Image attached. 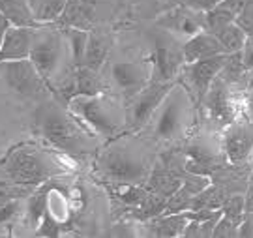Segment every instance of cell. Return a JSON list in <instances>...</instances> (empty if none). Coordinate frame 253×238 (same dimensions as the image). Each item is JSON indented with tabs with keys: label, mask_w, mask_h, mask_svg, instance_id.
<instances>
[{
	"label": "cell",
	"mask_w": 253,
	"mask_h": 238,
	"mask_svg": "<svg viewBox=\"0 0 253 238\" xmlns=\"http://www.w3.org/2000/svg\"><path fill=\"white\" fill-rule=\"evenodd\" d=\"M96 173L109 184H145L150 167L143 143L133 139V133L107 141L96 159Z\"/></svg>",
	"instance_id": "obj_1"
},
{
	"label": "cell",
	"mask_w": 253,
	"mask_h": 238,
	"mask_svg": "<svg viewBox=\"0 0 253 238\" xmlns=\"http://www.w3.org/2000/svg\"><path fill=\"white\" fill-rule=\"evenodd\" d=\"M38 133L56 150L73 158L88 156L96 148V139L79 120L56 103H43L36 111Z\"/></svg>",
	"instance_id": "obj_2"
},
{
	"label": "cell",
	"mask_w": 253,
	"mask_h": 238,
	"mask_svg": "<svg viewBox=\"0 0 253 238\" xmlns=\"http://www.w3.org/2000/svg\"><path fill=\"white\" fill-rule=\"evenodd\" d=\"M68 111L90 131L94 137H118L126 129V105L118 96L101 92L96 96H73Z\"/></svg>",
	"instance_id": "obj_3"
},
{
	"label": "cell",
	"mask_w": 253,
	"mask_h": 238,
	"mask_svg": "<svg viewBox=\"0 0 253 238\" xmlns=\"http://www.w3.org/2000/svg\"><path fill=\"white\" fill-rule=\"evenodd\" d=\"M2 169L11 184L38 186L64 173V165L51 150L38 145H19L2 158Z\"/></svg>",
	"instance_id": "obj_4"
},
{
	"label": "cell",
	"mask_w": 253,
	"mask_h": 238,
	"mask_svg": "<svg viewBox=\"0 0 253 238\" xmlns=\"http://www.w3.org/2000/svg\"><path fill=\"white\" fill-rule=\"evenodd\" d=\"M195 109L197 107L188 90L180 82H174L145 129H148L150 137L156 141L180 139L190 131V126L193 124V117H195Z\"/></svg>",
	"instance_id": "obj_5"
},
{
	"label": "cell",
	"mask_w": 253,
	"mask_h": 238,
	"mask_svg": "<svg viewBox=\"0 0 253 238\" xmlns=\"http://www.w3.org/2000/svg\"><path fill=\"white\" fill-rule=\"evenodd\" d=\"M66 49H68V45H66L64 36L58 34L56 30H51L49 25H43V27L34 30L28 60L34 64L38 74L43 77L49 90L62 77H66L70 72H73V68L66 70V66H64Z\"/></svg>",
	"instance_id": "obj_6"
},
{
	"label": "cell",
	"mask_w": 253,
	"mask_h": 238,
	"mask_svg": "<svg viewBox=\"0 0 253 238\" xmlns=\"http://www.w3.org/2000/svg\"><path fill=\"white\" fill-rule=\"evenodd\" d=\"M0 77L8 84L9 90L17 92L23 98L34 101H47L51 96L47 82L38 74V70L28 58L0 62Z\"/></svg>",
	"instance_id": "obj_7"
},
{
	"label": "cell",
	"mask_w": 253,
	"mask_h": 238,
	"mask_svg": "<svg viewBox=\"0 0 253 238\" xmlns=\"http://www.w3.org/2000/svg\"><path fill=\"white\" fill-rule=\"evenodd\" d=\"M174 82H154L150 81L141 92L127 100L126 105V129L124 133H139L146 128L152 115L160 107L167 92Z\"/></svg>",
	"instance_id": "obj_8"
},
{
	"label": "cell",
	"mask_w": 253,
	"mask_h": 238,
	"mask_svg": "<svg viewBox=\"0 0 253 238\" xmlns=\"http://www.w3.org/2000/svg\"><path fill=\"white\" fill-rule=\"evenodd\" d=\"M201 105L205 107L207 120L217 129L227 128L238 117V101L235 98V86H231L219 75L210 84Z\"/></svg>",
	"instance_id": "obj_9"
},
{
	"label": "cell",
	"mask_w": 253,
	"mask_h": 238,
	"mask_svg": "<svg viewBox=\"0 0 253 238\" xmlns=\"http://www.w3.org/2000/svg\"><path fill=\"white\" fill-rule=\"evenodd\" d=\"M227 56L229 55L208 56V58H203V60H197V62H190V64L182 66L180 84L188 90V94H190L193 103H195V107H201L203 98L207 96L210 84L214 82V79L223 70Z\"/></svg>",
	"instance_id": "obj_10"
},
{
	"label": "cell",
	"mask_w": 253,
	"mask_h": 238,
	"mask_svg": "<svg viewBox=\"0 0 253 238\" xmlns=\"http://www.w3.org/2000/svg\"><path fill=\"white\" fill-rule=\"evenodd\" d=\"M152 79V62L135 60V62H115L109 68V81L120 98L129 100L141 92Z\"/></svg>",
	"instance_id": "obj_11"
},
{
	"label": "cell",
	"mask_w": 253,
	"mask_h": 238,
	"mask_svg": "<svg viewBox=\"0 0 253 238\" xmlns=\"http://www.w3.org/2000/svg\"><path fill=\"white\" fill-rule=\"evenodd\" d=\"M152 79L154 82H174V79L180 75L184 66V55L182 47L172 40L171 36H158L154 41L152 53Z\"/></svg>",
	"instance_id": "obj_12"
},
{
	"label": "cell",
	"mask_w": 253,
	"mask_h": 238,
	"mask_svg": "<svg viewBox=\"0 0 253 238\" xmlns=\"http://www.w3.org/2000/svg\"><path fill=\"white\" fill-rule=\"evenodd\" d=\"M221 152L231 165H242L250 159L253 150V122L235 120L221 129Z\"/></svg>",
	"instance_id": "obj_13"
},
{
	"label": "cell",
	"mask_w": 253,
	"mask_h": 238,
	"mask_svg": "<svg viewBox=\"0 0 253 238\" xmlns=\"http://www.w3.org/2000/svg\"><path fill=\"white\" fill-rule=\"evenodd\" d=\"M158 25L172 34L191 38L201 30H205V17L199 11H193L186 6H178V8L169 9L167 13H163L162 17L158 19Z\"/></svg>",
	"instance_id": "obj_14"
},
{
	"label": "cell",
	"mask_w": 253,
	"mask_h": 238,
	"mask_svg": "<svg viewBox=\"0 0 253 238\" xmlns=\"http://www.w3.org/2000/svg\"><path fill=\"white\" fill-rule=\"evenodd\" d=\"M36 28L9 27L0 41V62L6 60H25L30 55L32 38Z\"/></svg>",
	"instance_id": "obj_15"
},
{
	"label": "cell",
	"mask_w": 253,
	"mask_h": 238,
	"mask_svg": "<svg viewBox=\"0 0 253 238\" xmlns=\"http://www.w3.org/2000/svg\"><path fill=\"white\" fill-rule=\"evenodd\" d=\"M182 55H184V64H190V62L208 58V56L225 55V53L214 34L201 30L195 36L188 38V41L182 45Z\"/></svg>",
	"instance_id": "obj_16"
},
{
	"label": "cell",
	"mask_w": 253,
	"mask_h": 238,
	"mask_svg": "<svg viewBox=\"0 0 253 238\" xmlns=\"http://www.w3.org/2000/svg\"><path fill=\"white\" fill-rule=\"evenodd\" d=\"M191 220V212H176V214H160L152 220H148L146 227L152 237L176 238L182 237V231Z\"/></svg>",
	"instance_id": "obj_17"
},
{
	"label": "cell",
	"mask_w": 253,
	"mask_h": 238,
	"mask_svg": "<svg viewBox=\"0 0 253 238\" xmlns=\"http://www.w3.org/2000/svg\"><path fill=\"white\" fill-rule=\"evenodd\" d=\"M182 176L178 173L171 171L169 167H162V165H156L148 178H146V190L163 197H169L172 193L180 188Z\"/></svg>",
	"instance_id": "obj_18"
},
{
	"label": "cell",
	"mask_w": 253,
	"mask_h": 238,
	"mask_svg": "<svg viewBox=\"0 0 253 238\" xmlns=\"http://www.w3.org/2000/svg\"><path fill=\"white\" fill-rule=\"evenodd\" d=\"M109 49H111V38L100 34V32H88V41H86L84 58H83L81 66H86L94 72H100L107 60Z\"/></svg>",
	"instance_id": "obj_19"
},
{
	"label": "cell",
	"mask_w": 253,
	"mask_h": 238,
	"mask_svg": "<svg viewBox=\"0 0 253 238\" xmlns=\"http://www.w3.org/2000/svg\"><path fill=\"white\" fill-rule=\"evenodd\" d=\"M0 11L4 13V17L8 19L11 27H43L34 19L27 0H0Z\"/></svg>",
	"instance_id": "obj_20"
},
{
	"label": "cell",
	"mask_w": 253,
	"mask_h": 238,
	"mask_svg": "<svg viewBox=\"0 0 253 238\" xmlns=\"http://www.w3.org/2000/svg\"><path fill=\"white\" fill-rule=\"evenodd\" d=\"M103 81L100 72L86 66H75V96H96L103 92Z\"/></svg>",
	"instance_id": "obj_21"
},
{
	"label": "cell",
	"mask_w": 253,
	"mask_h": 238,
	"mask_svg": "<svg viewBox=\"0 0 253 238\" xmlns=\"http://www.w3.org/2000/svg\"><path fill=\"white\" fill-rule=\"evenodd\" d=\"M30 11L40 25H51L60 19L68 0H27Z\"/></svg>",
	"instance_id": "obj_22"
},
{
	"label": "cell",
	"mask_w": 253,
	"mask_h": 238,
	"mask_svg": "<svg viewBox=\"0 0 253 238\" xmlns=\"http://www.w3.org/2000/svg\"><path fill=\"white\" fill-rule=\"evenodd\" d=\"M214 36H216L217 41L221 43V47H223V53H225V55L238 53V51L244 47L246 40H248L246 32L238 27V25H236L235 21H233V23H229V25H225V27H221L216 34H214Z\"/></svg>",
	"instance_id": "obj_23"
},
{
	"label": "cell",
	"mask_w": 253,
	"mask_h": 238,
	"mask_svg": "<svg viewBox=\"0 0 253 238\" xmlns=\"http://www.w3.org/2000/svg\"><path fill=\"white\" fill-rule=\"evenodd\" d=\"M64 40H66V45L72 56V64L75 66L83 64V58H84V49H86V41H88V30L77 27H68V30L64 32Z\"/></svg>",
	"instance_id": "obj_24"
},
{
	"label": "cell",
	"mask_w": 253,
	"mask_h": 238,
	"mask_svg": "<svg viewBox=\"0 0 253 238\" xmlns=\"http://www.w3.org/2000/svg\"><path fill=\"white\" fill-rule=\"evenodd\" d=\"M47 195L49 192L47 190H42L38 192L36 195L28 197L27 201V221H30L32 227H36L42 223L43 216H45V202H47Z\"/></svg>",
	"instance_id": "obj_25"
},
{
	"label": "cell",
	"mask_w": 253,
	"mask_h": 238,
	"mask_svg": "<svg viewBox=\"0 0 253 238\" xmlns=\"http://www.w3.org/2000/svg\"><path fill=\"white\" fill-rule=\"evenodd\" d=\"M221 214L231 218L236 223H240L242 218H244V195H240V193L229 195L225 202L221 204Z\"/></svg>",
	"instance_id": "obj_26"
},
{
	"label": "cell",
	"mask_w": 253,
	"mask_h": 238,
	"mask_svg": "<svg viewBox=\"0 0 253 238\" xmlns=\"http://www.w3.org/2000/svg\"><path fill=\"white\" fill-rule=\"evenodd\" d=\"M21 212H23V201H21V197L6 201L0 206V227L9 225L11 221H15L21 216Z\"/></svg>",
	"instance_id": "obj_27"
},
{
	"label": "cell",
	"mask_w": 253,
	"mask_h": 238,
	"mask_svg": "<svg viewBox=\"0 0 253 238\" xmlns=\"http://www.w3.org/2000/svg\"><path fill=\"white\" fill-rule=\"evenodd\" d=\"M238 225L240 223H236L233 221L231 218H227V216H219V220L216 221V225H214V231H212V237L214 238H235L238 235Z\"/></svg>",
	"instance_id": "obj_28"
},
{
	"label": "cell",
	"mask_w": 253,
	"mask_h": 238,
	"mask_svg": "<svg viewBox=\"0 0 253 238\" xmlns=\"http://www.w3.org/2000/svg\"><path fill=\"white\" fill-rule=\"evenodd\" d=\"M235 23L244 30L246 36L253 38V0H250L242 8V11L236 15Z\"/></svg>",
	"instance_id": "obj_29"
},
{
	"label": "cell",
	"mask_w": 253,
	"mask_h": 238,
	"mask_svg": "<svg viewBox=\"0 0 253 238\" xmlns=\"http://www.w3.org/2000/svg\"><path fill=\"white\" fill-rule=\"evenodd\" d=\"M180 6L193 9V11H199V13H207L212 8H216L221 0H176Z\"/></svg>",
	"instance_id": "obj_30"
},
{
	"label": "cell",
	"mask_w": 253,
	"mask_h": 238,
	"mask_svg": "<svg viewBox=\"0 0 253 238\" xmlns=\"http://www.w3.org/2000/svg\"><path fill=\"white\" fill-rule=\"evenodd\" d=\"M27 193H28L27 190H25V188H21V186H17V184H13V186L0 184V206H2L6 201H9V199H15V197H25Z\"/></svg>",
	"instance_id": "obj_31"
},
{
	"label": "cell",
	"mask_w": 253,
	"mask_h": 238,
	"mask_svg": "<svg viewBox=\"0 0 253 238\" xmlns=\"http://www.w3.org/2000/svg\"><path fill=\"white\" fill-rule=\"evenodd\" d=\"M240 62L248 74L253 72V38H248L244 47L240 49Z\"/></svg>",
	"instance_id": "obj_32"
},
{
	"label": "cell",
	"mask_w": 253,
	"mask_h": 238,
	"mask_svg": "<svg viewBox=\"0 0 253 238\" xmlns=\"http://www.w3.org/2000/svg\"><path fill=\"white\" fill-rule=\"evenodd\" d=\"M236 237L250 238L253 237V214H244V218L238 225V235Z\"/></svg>",
	"instance_id": "obj_33"
},
{
	"label": "cell",
	"mask_w": 253,
	"mask_h": 238,
	"mask_svg": "<svg viewBox=\"0 0 253 238\" xmlns=\"http://www.w3.org/2000/svg\"><path fill=\"white\" fill-rule=\"evenodd\" d=\"M244 214H253V173L248 178L244 193Z\"/></svg>",
	"instance_id": "obj_34"
},
{
	"label": "cell",
	"mask_w": 253,
	"mask_h": 238,
	"mask_svg": "<svg viewBox=\"0 0 253 238\" xmlns=\"http://www.w3.org/2000/svg\"><path fill=\"white\" fill-rule=\"evenodd\" d=\"M9 27H11V25H9V21L4 17V13L0 11V41H2V36H4V32H6Z\"/></svg>",
	"instance_id": "obj_35"
},
{
	"label": "cell",
	"mask_w": 253,
	"mask_h": 238,
	"mask_svg": "<svg viewBox=\"0 0 253 238\" xmlns=\"http://www.w3.org/2000/svg\"><path fill=\"white\" fill-rule=\"evenodd\" d=\"M250 159H252V161H253V150H252V154H250Z\"/></svg>",
	"instance_id": "obj_36"
},
{
	"label": "cell",
	"mask_w": 253,
	"mask_h": 238,
	"mask_svg": "<svg viewBox=\"0 0 253 238\" xmlns=\"http://www.w3.org/2000/svg\"><path fill=\"white\" fill-rule=\"evenodd\" d=\"M163 2H174V0H163Z\"/></svg>",
	"instance_id": "obj_37"
},
{
	"label": "cell",
	"mask_w": 253,
	"mask_h": 238,
	"mask_svg": "<svg viewBox=\"0 0 253 238\" xmlns=\"http://www.w3.org/2000/svg\"><path fill=\"white\" fill-rule=\"evenodd\" d=\"M0 145H2V143H0Z\"/></svg>",
	"instance_id": "obj_38"
}]
</instances>
